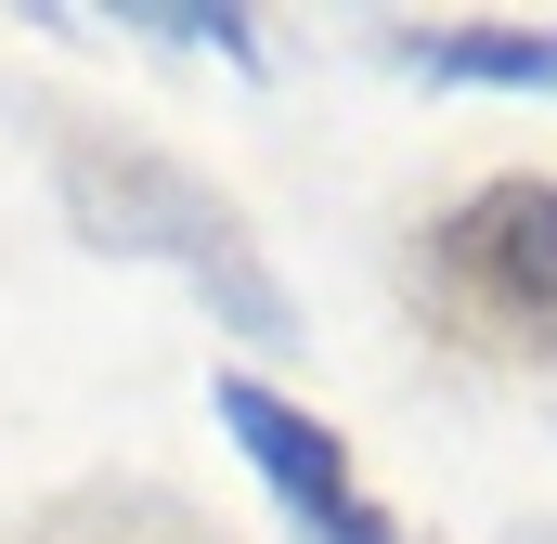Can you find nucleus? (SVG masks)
<instances>
[{
  "mask_svg": "<svg viewBox=\"0 0 557 544\" xmlns=\"http://www.w3.org/2000/svg\"><path fill=\"white\" fill-rule=\"evenodd\" d=\"M416 65H441V78H493V91H557V26H428Z\"/></svg>",
  "mask_w": 557,
  "mask_h": 544,
  "instance_id": "4",
  "label": "nucleus"
},
{
  "mask_svg": "<svg viewBox=\"0 0 557 544\" xmlns=\"http://www.w3.org/2000/svg\"><path fill=\"white\" fill-rule=\"evenodd\" d=\"M428 311L467 337V350H493V363H557V182L532 169H506V182H480L441 234H428Z\"/></svg>",
  "mask_w": 557,
  "mask_h": 544,
  "instance_id": "2",
  "label": "nucleus"
},
{
  "mask_svg": "<svg viewBox=\"0 0 557 544\" xmlns=\"http://www.w3.org/2000/svg\"><path fill=\"white\" fill-rule=\"evenodd\" d=\"M221 441H247V467L285 493V519H298L311 544H403V532H389V506L350 480V441H337L324 415H298L285 390L221 376Z\"/></svg>",
  "mask_w": 557,
  "mask_h": 544,
  "instance_id": "3",
  "label": "nucleus"
},
{
  "mask_svg": "<svg viewBox=\"0 0 557 544\" xmlns=\"http://www.w3.org/2000/svg\"><path fill=\"white\" fill-rule=\"evenodd\" d=\"M65 208H78V234L91 247H143V260H182L247 337H285V285L260 272L247 247V221L195 182V169H169L156 143H65Z\"/></svg>",
  "mask_w": 557,
  "mask_h": 544,
  "instance_id": "1",
  "label": "nucleus"
}]
</instances>
